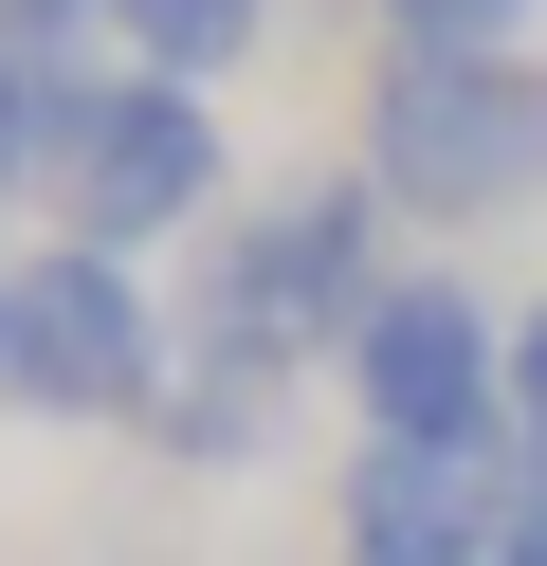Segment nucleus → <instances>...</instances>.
Masks as SVG:
<instances>
[{"instance_id":"1","label":"nucleus","mask_w":547,"mask_h":566,"mask_svg":"<svg viewBox=\"0 0 547 566\" xmlns=\"http://www.w3.org/2000/svg\"><path fill=\"white\" fill-rule=\"evenodd\" d=\"M365 293H383V184L328 165V184H274V201H238V220L201 238V329L182 347L292 384V366H347Z\"/></svg>"},{"instance_id":"2","label":"nucleus","mask_w":547,"mask_h":566,"mask_svg":"<svg viewBox=\"0 0 547 566\" xmlns=\"http://www.w3.org/2000/svg\"><path fill=\"white\" fill-rule=\"evenodd\" d=\"M365 184L401 220H529L547 201V55H383Z\"/></svg>"},{"instance_id":"3","label":"nucleus","mask_w":547,"mask_h":566,"mask_svg":"<svg viewBox=\"0 0 547 566\" xmlns=\"http://www.w3.org/2000/svg\"><path fill=\"white\" fill-rule=\"evenodd\" d=\"M55 184L92 256H165V238L238 220V147H219V92L182 74H55Z\"/></svg>"},{"instance_id":"4","label":"nucleus","mask_w":547,"mask_h":566,"mask_svg":"<svg viewBox=\"0 0 547 566\" xmlns=\"http://www.w3.org/2000/svg\"><path fill=\"white\" fill-rule=\"evenodd\" d=\"M182 384V329L146 311V256H19V311H0V402L19 420H146Z\"/></svg>"},{"instance_id":"5","label":"nucleus","mask_w":547,"mask_h":566,"mask_svg":"<svg viewBox=\"0 0 547 566\" xmlns=\"http://www.w3.org/2000/svg\"><path fill=\"white\" fill-rule=\"evenodd\" d=\"M347 402H365V439L493 457V439H511V329L456 293V274H383L365 329H347Z\"/></svg>"},{"instance_id":"6","label":"nucleus","mask_w":547,"mask_h":566,"mask_svg":"<svg viewBox=\"0 0 547 566\" xmlns=\"http://www.w3.org/2000/svg\"><path fill=\"white\" fill-rule=\"evenodd\" d=\"M328 548H347V566H493V548H511V457L365 439L347 493H328Z\"/></svg>"},{"instance_id":"7","label":"nucleus","mask_w":547,"mask_h":566,"mask_svg":"<svg viewBox=\"0 0 547 566\" xmlns=\"http://www.w3.org/2000/svg\"><path fill=\"white\" fill-rule=\"evenodd\" d=\"M109 38H128V74H182V92H219L255 38H274V0H109Z\"/></svg>"},{"instance_id":"8","label":"nucleus","mask_w":547,"mask_h":566,"mask_svg":"<svg viewBox=\"0 0 547 566\" xmlns=\"http://www.w3.org/2000/svg\"><path fill=\"white\" fill-rule=\"evenodd\" d=\"M383 19V55H529L547 0H365Z\"/></svg>"},{"instance_id":"9","label":"nucleus","mask_w":547,"mask_h":566,"mask_svg":"<svg viewBox=\"0 0 547 566\" xmlns=\"http://www.w3.org/2000/svg\"><path fill=\"white\" fill-rule=\"evenodd\" d=\"M36 165H55V74H36V55H0V201H19Z\"/></svg>"},{"instance_id":"10","label":"nucleus","mask_w":547,"mask_h":566,"mask_svg":"<svg viewBox=\"0 0 547 566\" xmlns=\"http://www.w3.org/2000/svg\"><path fill=\"white\" fill-rule=\"evenodd\" d=\"M73 19H109V0H0V55H36V74H55V55H73Z\"/></svg>"},{"instance_id":"11","label":"nucleus","mask_w":547,"mask_h":566,"mask_svg":"<svg viewBox=\"0 0 547 566\" xmlns=\"http://www.w3.org/2000/svg\"><path fill=\"white\" fill-rule=\"evenodd\" d=\"M511 439L547 457V311H511Z\"/></svg>"},{"instance_id":"12","label":"nucleus","mask_w":547,"mask_h":566,"mask_svg":"<svg viewBox=\"0 0 547 566\" xmlns=\"http://www.w3.org/2000/svg\"><path fill=\"white\" fill-rule=\"evenodd\" d=\"M0 311H19V256H0Z\"/></svg>"}]
</instances>
